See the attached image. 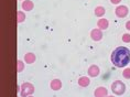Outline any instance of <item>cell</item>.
Returning a JSON list of instances; mask_svg holds the SVG:
<instances>
[{
    "label": "cell",
    "mask_w": 130,
    "mask_h": 97,
    "mask_svg": "<svg viewBox=\"0 0 130 97\" xmlns=\"http://www.w3.org/2000/svg\"><path fill=\"white\" fill-rule=\"evenodd\" d=\"M126 29H127L128 31H130V20L126 22Z\"/></svg>",
    "instance_id": "obj_18"
},
{
    "label": "cell",
    "mask_w": 130,
    "mask_h": 97,
    "mask_svg": "<svg viewBox=\"0 0 130 97\" xmlns=\"http://www.w3.org/2000/svg\"><path fill=\"white\" fill-rule=\"evenodd\" d=\"M111 63L116 67H125L130 63V50L126 46H118L110 55Z\"/></svg>",
    "instance_id": "obj_1"
},
{
    "label": "cell",
    "mask_w": 130,
    "mask_h": 97,
    "mask_svg": "<svg viewBox=\"0 0 130 97\" xmlns=\"http://www.w3.org/2000/svg\"><path fill=\"white\" fill-rule=\"evenodd\" d=\"M115 13L118 18H125V17H127V14L129 13V8L123 5L118 6L115 10Z\"/></svg>",
    "instance_id": "obj_4"
},
{
    "label": "cell",
    "mask_w": 130,
    "mask_h": 97,
    "mask_svg": "<svg viewBox=\"0 0 130 97\" xmlns=\"http://www.w3.org/2000/svg\"><path fill=\"white\" fill-rule=\"evenodd\" d=\"M108 97H115V96H108Z\"/></svg>",
    "instance_id": "obj_21"
},
{
    "label": "cell",
    "mask_w": 130,
    "mask_h": 97,
    "mask_svg": "<svg viewBox=\"0 0 130 97\" xmlns=\"http://www.w3.org/2000/svg\"><path fill=\"white\" fill-rule=\"evenodd\" d=\"M97 27H98V29H100L102 31L106 30V29H108V27H109V21L105 18H100L99 20L97 21Z\"/></svg>",
    "instance_id": "obj_8"
},
{
    "label": "cell",
    "mask_w": 130,
    "mask_h": 97,
    "mask_svg": "<svg viewBox=\"0 0 130 97\" xmlns=\"http://www.w3.org/2000/svg\"><path fill=\"white\" fill-rule=\"evenodd\" d=\"M25 20V13L23 11H18L17 12V21L18 23H22Z\"/></svg>",
    "instance_id": "obj_14"
},
{
    "label": "cell",
    "mask_w": 130,
    "mask_h": 97,
    "mask_svg": "<svg viewBox=\"0 0 130 97\" xmlns=\"http://www.w3.org/2000/svg\"><path fill=\"white\" fill-rule=\"evenodd\" d=\"M17 66H18V67H17V71H18L19 73L22 72V71L24 70V64H23V62H22L21 60H18V62H17Z\"/></svg>",
    "instance_id": "obj_15"
},
{
    "label": "cell",
    "mask_w": 130,
    "mask_h": 97,
    "mask_svg": "<svg viewBox=\"0 0 130 97\" xmlns=\"http://www.w3.org/2000/svg\"><path fill=\"white\" fill-rule=\"evenodd\" d=\"M105 8L103 7V6H98V7H96L95 8V10H94V13H95L97 17H99V18H103V15L105 14Z\"/></svg>",
    "instance_id": "obj_13"
},
{
    "label": "cell",
    "mask_w": 130,
    "mask_h": 97,
    "mask_svg": "<svg viewBox=\"0 0 130 97\" xmlns=\"http://www.w3.org/2000/svg\"><path fill=\"white\" fill-rule=\"evenodd\" d=\"M50 87H51L52 90H60L62 88V82L57 78L52 79L51 83H50Z\"/></svg>",
    "instance_id": "obj_10"
},
{
    "label": "cell",
    "mask_w": 130,
    "mask_h": 97,
    "mask_svg": "<svg viewBox=\"0 0 130 97\" xmlns=\"http://www.w3.org/2000/svg\"><path fill=\"white\" fill-rule=\"evenodd\" d=\"M90 84V79H89V77H87V76H82V77H79V79H78V85L80 87H87Z\"/></svg>",
    "instance_id": "obj_11"
},
{
    "label": "cell",
    "mask_w": 130,
    "mask_h": 97,
    "mask_svg": "<svg viewBox=\"0 0 130 97\" xmlns=\"http://www.w3.org/2000/svg\"><path fill=\"white\" fill-rule=\"evenodd\" d=\"M99 72H100V70L97 65H90L88 67V71H87V74L90 77H97L99 75Z\"/></svg>",
    "instance_id": "obj_7"
},
{
    "label": "cell",
    "mask_w": 130,
    "mask_h": 97,
    "mask_svg": "<svg viewBox=\"0 0 130 97\" xmlns=\"http://www.w3.org/2000/svg\"><path fill=\"white\" fill-rule=\"evenodd\" d=\"M28 97H33V96H32V95H31V96H28Z\"/></svg>",
    "instance_id": "obj_20"
},
{
    "label": "cell",
    "mask_w": 130,
    "mask_h": 97,
    "mask_svg": "<svg viewBox=\"0 0 130 97\" xmlns=\"http://www.w3.org/2000/svg\"><path fill=\"white\" fill-rule=\"evenodd\" d=\"M21 7L24 11H31V10H33V8H34V4L31 0H23Z\"/></svg>",
    "instance_id": "obj_9"
},
{
    "label": "cell",
    "mask_w": 130,
    "mask_h": 97,
    "mask_svg": "<svg viewBox=\"0 0 130 97\" xmlns=\"http://www.w3.org/2000/svg\"><path fill=\"white\" fill-rule=\"evenodd\" d=\"M111 90L115 95H118V96L123 95L126 92L125 83H122L121 80H115V82L111 84Z\"/></svg>",
    "instance_id": "obj_3"
},
{
    "label": "cell",
    "mask_w": 130,
    "mask_h": 97,
    "mask_svg": "<svg viewBox=\"0 0 130 97\" xmlns=\"http://www.w3.org/2000/svg\"><path fill=\"white\" fill-rule=\"evenodd\" d=\"M122 41L125 43H130V34L129 33H125L122 35Z\"/></svg>",
    "instance_id": "obj_17"
},
{
    "label": "cell",
    "mask_w": 130,
    "mask_h": 97,
    "mask_svg": "<svg viewBox=\"0 0 130 97\" xmlns=\"http://www.w3.org/2000/svg\"><path fill=\"white\" fill-rule=\"evenodd\" d=\"M94 96L95 97H108V90H107L106 87L99 86L97 87L94 92Z\"/></svg>",
    "instance_id": "obj_6"
},
{
    "label": "cell",
    "mask_w": 130,
    "mask_h": 97,
    "mask_svg": "<svg viewBox=\"0 0 130 97\" xmlns=\"http://www.w3.org/2000/svg\"><path fill=\"white\" fill-rule=\"evenodd\" d=\"M122 76L125 77L126 79H130V67H128V69H125L122 72Z\"/></svg>",
    "instance_id": "obj_16"
},
{
    "label": "cell",
    "mask_w": 130,
    "mask_h": 97,
    "mask_svg": "<svg viewBox=\"0 0 130 97\" xmlns=\"http://www.w3.org/2000/svg\"><path fill=\"white\" fill-rule=\"evenodd\" d=\"M90 38H92V40L98 42L103 39V32L100 29H93L92 31H90Z\"/></svg>",
    "instance_id": "obj_5"
},
{
    "label": "cell",
    "mask_w": 130,
    "mask_h": 97,
    "mask_svg": "<svg viewBox=\"0 0 130 97\" xmlns=\"http://www.w3.org/2000/svg\"><path fill=\"white\" fill-rule=\"evenodd\" d=\"M24 62L28 64H32L35 62V55L32 52H29L24 55Z\"/></svg>",
    "instance_id": "obj_12"
},
{
    "label": "cell",
    "mask_w": 130,
    "mask_h": 97,
    "mask_svg": "<svg viewBox=\"0 0 130 97\" xmlns=\"http://www.w3.org/2000/svg\"><path fill=\"white\" fill-rule=\"evenodd\" d=\"M110 1H111V4H113V5H118V4H120L121 0H110Z\"/></svg>",
    "instance_id": "obj_19"
},
{
    "label": "cell",
    "mask_w": 130,
    "mask_h": 97,
    "mask_svg": "<svg viewBox=\"0 0 130 97\" xmlns=\"http://www.w3.org/2000/svg\"><path fill=\"white\" fill-rule=\"evenodd\" d=\"M33 93H34V86H33V84H31V83H29V82H25V83H22L21 84V86H20V96L21 97L31 96Z\"/></svg>",
    "instance_id": "obj_2"
}]
</instances>
